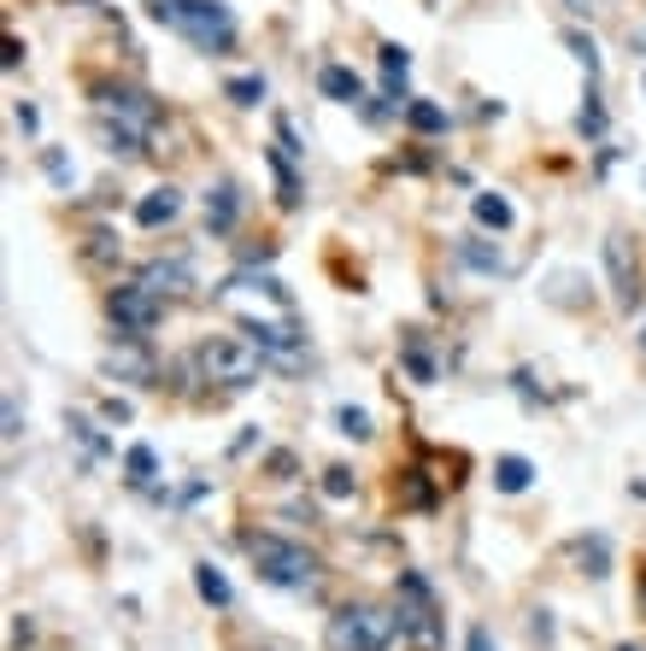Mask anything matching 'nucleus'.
<instances>
[{"mask_svg":"<svg viewBox=\"0 0 646 651\" xmlns=\"http://www.w3.org/2000/svg\"><path fill=\"white\" fill-rule=\"evenodd\" d=\"M106 317H112V329H118V341H141V335H153V323L165 317V306L148 282H118L106 294Z\"/></svg>","mask_w":646,"mask_h":651,"instance_id":"obj_6","label":"nucleus"},{"mask_svg":"<svg viewBox=\"0 0 646 651\" xmlns=\"http://www.w3.org/2000/svg\"><path fill=\"white\" fill-rule=\"evenodd\" d=\"M394 634H400L394 611H382V604H341L329 616L324 640H329V651H388Z\"/></svg>","mask_w":646,"mask_h":651,"instance_id":"obj_4","label":"nucleus"},{"mask_svg":"<svg viewBox=\"0 0 646 651\" xmlns=\"http://www.w3.org/2000/svg\"><path fill=\"white\" fill-rule=\"evenodd\" d=\"M570 563H577L582 575H594V582H606V575H611V546H606V534H577V540H570Z\"/></svg>","mask_w":646,"mask_h":651,"instance_id":"obj_9","label":"nucleus"},{"mask_svg":"<svg viewBox=\"0 0 646 651\" xmlns=\"http://www.w3.org/2000/svg\"><path fill=\"white\" fill-rule=\"evenodd\" d=\"M270 170H277V200L282 206H300V177H294V165H289L282 148H270Z\"/></svg>","mask_w":646,"mask_h":651,"instance_id":"obj_21","label":"nucleus"},{"mask_svg":"<svg viewBox=\"0 0 646 651\" xmlns=\"http://www.w3.org/2000/svg\"><path fill=\"white\" fill-rule=\"evenodd\" d=\"M224 94L236 100V106H258V100H265V77H258V71H253V77H229Z\"/></svg>","mask_w":646,"mask_h":651,"instance_id":"obj_24","label":"nucleus"},{"mask_svg":"<svg viewBox=\"0 0 646 651\" xmlns=\"http://www.w3.org/2000/svg\"><path fill=\"white\" fill-rule=\"evenodd\" d=\"M71 429H77V441H83V452H89V458H100V452H106V441H100V429H94V423L71 417Z\"/></svg>","mask_w":646,"mask_h":651,"instance_id":"obj_29","label":"nucleus"},{"mask_svg":"<svg viewBox=\"0 0 646 651\" xmlns=\"http://www.w3.org/2000/svg\"><path fill=\"white\" fill-rule=\"evenodd\" d=\"M377 60H382V77H388V100H406V71H411V53L400 48V41H382L377 48Z\"/></svg>","mask_w":646,"mask_h":651,"instance_id":"obj_13","label":"nucleus"},{"mask_svg":"<svg viewBox=\"0 0 646 651\" xmlns=\"http://www.w3.org/2000/svg\"><path fill=\"white\" fill-rule=\"evenodd\" d=\"M106 375H124V382H136V387H153V375H160V370H153L148 353H129V346H124V353L106 358Z\"/></svg>","mask_w":646,"mask_h":651,"instance_id":"obj_14","label":"nucleus"},{"mask_svg":"<svg viewBox=\"0 0 646 651\" xmlns=\"http://www.w3.org/2000/svg\"><path fill=\"white\" fill-rule=\"evenodd\" d=\"M335 429L347 434V441H370V434H377V429H370V411H358V405H341V411H335Z\"/></svg>","mask_w":646,"mask_h":651,"instance_id":"obj_25","label":"nucleus"},{"mask_svg":"<svg viewBox=\"0 0 646 651\" xmlns=\"http://www.w3.org/2000/svg\"><path fill=\"white\" fill-rule=\"evenodd\" d=\"M194 587H200V599L218 604V611H224L229 599H236V587H229V582H224V570H212V563H194Z\"/></svg>","mask_w":646,"mask_h":651,"instance_id":"obj_18","label":"nucleus"},{"mask_svg":"<svg viewBox=\"0 0 646 651\" xmlns=\"http://www.w3.org/2000/svg\"><path fill=\"white\" fill-rule=\"evenodd\" d=\"M94 112L106 124H124V129H136L141 141L160 129V106H153L141 89H129V82H94Z\"/></svg>","mask_w":646,"mask_h":651,"instance_id":"obj_7","label":"nucleus"},{"mask_svg":"<svg viewBox=\"0 0 646 651\" xmlns=\"http://www.w3.org/2000/svg\"><path fill=\"white\" fill-rule=\"evenodd\" d=\"M577 129H582V136H599V129H606V106H599L594 89H587V106L577 112Z\"/></svg>","mask_w":646,"mask_h":651,"instance_id":"obj_26","label":"nucleus"},{"mask_svg":"<svg viewBox=\"0 0 646 651\" xmlns=\"http://www.w3.org/2000/svg\"><path fill=\"white\" fill-rule=\"evenodd\" d=\"M141 282H148L153 294H182V288H189V265H177V258L165 265V258H160V265L141 270Z\"/></svg>","mask_w":646,"mask_h":651,"instance_id":"obj_16","label":"nucleus"},{"mask_svg":"<svg viewBox=\"0 0 646 651\" xmlns=\"http://www.w3.org/2000/svg\"><path fill=\"white\" fill-rule=\"evenodd\" d=\"M41 165H48V177L60 182V188H71V165H65V153H41Z\"/></svg>","mask_w":646,"mask_h":651,"instance_id":"obj_31","label":"nucleus"},{"mask_svg":"<svg viewBox=\"0 0 646 651\" xmlns=\"http://www.w3.org/2000/svg\"><path fill=\"white\" fill-rule=\"evenodd\" d=\"M24 423H18V399H7V441H18Z\"/></svg>","mask_w":646,"mask_h":651,"instance_id":"obj_35","label":"nucleus"},{"mask_svg":"<svg viewBox=\"0 0 646 651\" xmlns=\"http://www.w3.org/2000/svg\"><path fill=\"white\" fill-rule=\"evenodd\" d=\"M400 365L411 370V382H435V358L423 353V341H418V335H406V346H400Z\"/></svg>","mask_w":646,"mask_h":651,"instance_id":"obj_23","label":"nucleus"},{"mask_svg":"<svg viewBox=\"0 0 646 651\" xmlns=\"http://www.w3.org/2000/svg\"><path fill=\"white\" fill-rule=\"evenodd\" d=\"M30 634H36V622H30V616H18V622H12V646H24Z\"/></svg>","mask_w":646,"mask_h":651,"instance_id":"obj_36","label":"nucleus"},{"mask_svg":"<svg viewBox=\"0 0 646 651\" xmlns=\"http://www.w3.org/2000/svg\"><path fill=\"white\" fill-rule=\"evenodd\" d=\"M565 41H570V53H577V60L587 65V77H599V48H594V36H582V30H570Z\"/></svg>","mask_w":646,"mask_h":651,"instance_id":"obj_27","label":"nucleus"},{"mask_svg":"<svg viewBox=\"0 0 646 651\" xmlns=\"http://www.w3.org/2000/svg\"><path fill=\"white\" fill-rule=\"evenodd\" d=\"M236 212H241V188H236V182H218V188L206 194V229H212V235H229Z\"/></svg>","mask_w":646,"mask_h":651,"instance_id":"obj_11","label":"nucleus"},{"mask_svg":"<svg viewBox=\"0 0 646 651\" xmlns=\"http://www.w3.org/2000/svg\"><path fill=\"white\" fill-rule=\"evenodd\" d=\"M606 277H611V294L623 311L641 306V277H635V253H629V235L623 229H611L606 235Z\"/></svg>","mask_w":646,"mask_h":651,"instance_id":"obj_8","label":"nucleus"},{"mask_svg":"<svg viewBox=\"0 0 646 651\" xmlns=\"http://www.w3.org/2000/svg\"><path fill=\"white\" fill-rule=\"evenodd\" d=\"M153 24L177 30L182 41H194L200 53H229L236 48V18L218 0H148Z\"/></svg>","mask_w":646,"mask_h":651,"instance_id":"obj_1","label":"nucleus"},{"mask_svg":"<svg viewBox=\"0 0 646 651\" xmlns=\"http://www.w3.org/2000/svg\"><path fill=\"white\" fill-rule=\"evenodd\" d=\"M112 253H118V241H112L106 229H94V235H89V258H112Z\"/></svg>","mask_w":646,"mask_h":651,"instance_id":"obj_32","label":"nucleus"},{"mask_svg":"<svg viewBox=\"0 0 646 651\" xmlns=\"http://www.w3.org/2000/svg\"><path fill=\"white\" fill-rule=\"evenodd\" d=\"M529 634H535V640L547 646V640H553V616H547V611H535V622H529Z\"/></svg>","mask_w":646,"mask_h":651,"instance_id":"obj_34","label":"nucleus"},{"mask_svg":"<svg viewBox=\"0 0 646 651\" xmlns=\"http://www.w3.org/2000/svg\"><path fill=\"white\" fill-rule=\"evenodd\" d=\"M106 423H129V405L124 399H106Z\"/></svg>","mask_w":646,"mask_h":651,"instance_id":"obj_37","label":"nucleus"},{"mask_svg":"<svg viewBox=\"0 0 646 651\" xmlns=\"http://www.w3.org/2000/svg\"><path fill=\"white\" fill-rule=\"evenodd\" d=\"M241 546L270 587H318V558L306 546L282 540V534H241Z\"/></svg>","mask_w":646,"mask_h":651,"instance_id":"obj_3","label":"nucleus"},{"mask_svg":"<svg viewBox=\"0 0 646 651\" xmlns=\"http://www.w3.org/2000/svg\"><path fill=\"white\" fill-rule=\"evenodd\" d=\"M529 482H535V464H529V458H499V464H494V487H499V494H523Z\"/></svg>","mask_w":646,"mask_h":651,"instance_id":"obj_17","label":"nucleus"},{"mask_svg":"<svg viewBox=\"0 0 646 651\" xmlns=\"http://www.w3.org/2000/svg\"><path fill=\"white\" fill-rule=\"evenodd\" d=\"M177 212H182V194H177V188H170V182L136 200V224H141V229H160V224H170V217H177Z\"/></svg>","mask_w":646,"mask_h":651,"instance_id":"obj_10","label":"nucleus"},{"mask_svg":"<svg viewBox=\"0 0 646 651\" xmlns=\"http://www.w3.org/2000/svg\"><path fill=\"white\" fill-rule=\"evenodd\" d=\"M641 346H646V335H641Z\"/></svg>","mask_w":646,"mask_h":651,"instance_id":"obj_40","label":"nucleus"},{"mask_svg":"<svg viewBox=\"0 0 646 651\" xmlns=\"http://www.w3.org/2000/svg\"><path fill=\"white\" fill-rule=\"evenodd\" d=\"M318 89H324L329 100H341V106H358L365 82H358V71H353V65H324V71H318Z\"/></svg>","mask_w":646,"mask_h":651,"instance_id":"obj_12","label":"nucleus"},{"mask_svg":"<svg viewBox=\"0 0 646 651\" xmlns=\"http://www.w3.org/2000/svg\"><path fill=\"white\" fill-rule=\"evenodd\" d=\"M458 258H465L470 270H482V277H499V270H506V253H499L494 241H482V235L458 241Z\"/></svg>","mask_w":646,"mask_h":651,"instance_id":"obj_15","label":"nucleus"},{"mask_svg":"<svg viewBox=\"0 0 646 651\" xmlns=\"http://www.w3.org/2000/svg\"><path fill=\"white\" fill-rule=\"evenodd\" d=\"M194 370L218 387H253L258 382V346L236 341V335H212V341H200Z\"/></svg>","mask_w":646,"mask_h":651,"instance_id":"obj_5","label":"nucleus"},{"mask_svg":"<svg viewBox=\"0 0 646 651\" xmlns=\"http://www.w3.org/2000/svg\"><path fill=\"white\" fill-rule=\"evenodd\" d=\"M324 494H329V499H347V494H353V470H341V464L324 470Z\"/></svg>","mask_w":646,"mask_h":651,"instance_id":"obj_28","label":"nucleus"},{"mask_svg":"<svg viewBox=\"0 0 646 651\" xmlns=\"http://www.w3.org/2000/svg\"><path fill=\"white\" fill-rule=\"evenodd\" d=\"M465 651H499V646H494V634H487L482 622H477V628L465 634Z\"/></svg>","mask_w":646,"mask_h":651,"instance_id":"obj_33","label":"nucleus"},{"mask_svg":"<svg viewBox=\"0 0 646 651\" xmlns=\"http://www.w3.org/2000/svg\"><path fill=\"white\" fill-rule=\"evenodd\" d=\"M623 651H641V646H623Z\"/></svg>","mask_w":646,"mask_h":651,"instance_id":"obj_39","label":"nucleus"},{"mask_svg":"<svg viewBox=\"0 0 646 651\" xmlns=\"http://www.w3.org/2000/svg\"><path fill=\"white\" fill-rule=\"evenodd\" d=\"M641 611H646V575H641Z\"/></svg>","mask_w":646,"mask_h":651,"instance_id":"obj_38","label":"nucleus"},{"mask_svg":"<svg viewBox=\"0 0 646 651\" xmlns=\"http://www.w3.org/2000/svg\"><path fill=\"white\" fill-rule=\"evenodd\" d=\"M470 212H477L482 229H511V200L506 194H477V200H470Z\"/></svg>","mask_w":646,"mask_h":651,"instance_id":"obj_19","label":"nucleus"},{"mask_svg":"<svg viewBox=\"0 0 646 651\" xmlns=\"http://www.w3.org/2000/svg\"><path fill=\"white\" fill-rule=\"evenodd\" d=\"M406 124L418 129V136H441V129H447V112H441L435 100H406Z\"/></svg>","mask_w":646,"mask_h":651,"instance_id":"obj_20","label":"nucleus"},{"mask_svg":"<svg viewBox=\"0 0 646 651\" xmlns=\"http://www.w3.org/2000/svg\"><path fill=\"white\" fill-rule=\"evenodd\" d=\"M406 505H429V482H423V470H406Z\"/></svg>","mask_w":646,"mask_h":651,"instance_id":"obj_30","label":"nucleus"},{"mask_svg":"<svg viewBox=\"0 0 646 651\" xmlns=\"http://www.w3.org/2000/svg\"><path fill=\"white\" fill-rule=\"evenodd\" d=\"M153 470H160L153 446H129V452H124V475H129V487H148V482H153Z\"/></svg>","mask_w":646,"mask_h":651,"instance_id":"obj_22","label":"nucleus"},{"mask_svg":"<svg viewBox=\"0 0 646 651\" xmlns=\"http://www.w3.org/2000/svg\"><path fill=\"white\" fill-rule=\"evenodd\" d=\"M394 616H400V640H406L411 651H441V604L435 592H429V582L418 570H400V587H394Z\"/></svg>","mask_w":646,"mask_h":651,"instance_id":"obj_2","label":"nucleus"}]
</instances>
